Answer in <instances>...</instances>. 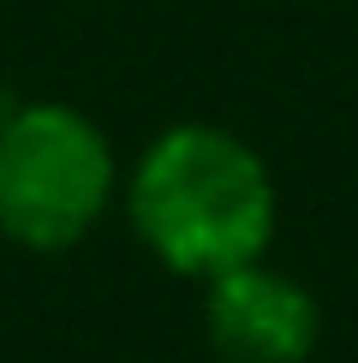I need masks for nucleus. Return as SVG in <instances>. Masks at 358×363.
<instances>
[{"mask_svg": "<svg viewBox=\"0 0 358 363\" xmlns=\"http://www.w3.org/2000/svg\"><path fill=\"white\" fill-rule=\"evenodd\" d=\"M131 226L161 268L215 280L257 262L275 238V179L245 138L221 125H168L131 173Z\"/></svg>", "mask_w": 358, "mask_h": 363, "instance_id": "f257e3e1", "label": "nucleus"}, {"mask_svg": "<svg viewBox=\"0 0 358 363\" xmlns=\"http://www.w3.org/2000/svg\"><path fill=\"white\" fill-rule=\"evenodd\" d=\"M114 149L66 101H30L0 119V233L24 250H66L114 196Z\"/></svg>", "mask_w": 358, "mask_h": 363, "instance_id": "f03ea898", "label": "nucleus"}, {"mask_svg": "<svg viewBox=\"0 0 358 363\" xmlns=\"http://www.w3.org/2000/svg\"><path fill=\"white\" fill-rule=\"evenodd\" d=\"M203 328L221 363H305L322 340V310L293 274L239 262L227 274L203 280Z\"/></svg>", "mask_w": 358, "mask_h": 363, "instance_id": "7ed1b4c3", "label": "nucleus"}]
</instances>
